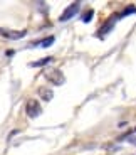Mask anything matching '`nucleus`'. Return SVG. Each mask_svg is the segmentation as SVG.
I'll return each instance as SVG.
<instances>
[{
  "mask_svg": "<svg viewBox=\"0 0 136 155\" xmlns=\"http://www.w3.org/2000/svg\"><path fill=\"white\" fill-rule=\"evenodd\" d=\"M126 15H136V5H129V7L123 8L121 14H118V19H123Z\"/></svg>",
  "mask_w": 136,
  "mask_h": 155,
  "instance_id": "423d86ee",
  "label": "nucleus"
},
{
  "mask_svg": "<svg viewBox=\"0 0 136 155\" xmlns=\"http://www.w3.org/2000/svg\"><path fill=\"white\" fill-rule=\"evenodd\" d=\"M51 61H52V58H42V59H39V61H34V62H30L29 66H30V68H42L44 64H49Z\"/></svg>",
  "mask_w": 136,
  "mask_h": 155,
  "instance_id": "6e6552de",
  "label": "nucleus"
},
{
  "mask_svg": "<svg viewBox=\"0 0 136 155\" xmlns=\"http://www.w3.org/2000/svg\"><path fill=\"white\" fill-rule=\"evenodd\" d=\"M25 34H27V31H12V29L0 27V35L8 41H19V39L25 37Z\"/></svg>",
  "mask_w": 136,
  "mask_h": 155,
  "instance_id": "f03ea898",
  "label": "nucleus"
},
{
  "mask_svg": "<svg viewBox=\"0 0 136 155\" xmlns=\"http://www.w3.org/2000/svg\"><path fill=\"white\" fill-rule=\"evenodd\" d=\"M25 113H27L29 118H37V116L42 113V106H40L39 101L29 100L27 103H25Z\"/></svg>",
  "mask_w": 136,
  "mask_h": 155,
  "instance_id": "f257e3e1",
  "label": "nucleus"
},
{
  "mask_svg": "<svg viewBox=\"0 0 136 155\" xmlns=\"http://www.w3.org/2000/svg\"><path fill=\"white\" fill-rule=\"evenodd\" d=\"M128 142H129V143H133V145H136V137H129Z\"/></svg>",
  "mask_w": 136,
  "mask_h": 155,
  "instance_id": "9b49d317",
  "label": "nucleus"
},
{
  "mask_svg": "<svg viewBox=\"0 0 136 155\" xmlns=\"http://www.w3.org/2000/svg\"><path fill=\"white\" fill-rule=\"evenodd\" d=\"M134 155H136V153H134Z\"/></svg>",
  "mask_w": 136,
  "mask_h": 155,
  "instance_id": "ddd939ff",
  "label": "nucleus"
},
{
  "mask_svg": "<svg viewBox=\"0 0 136 155\" xmlns=\"http://www.w3.org/2000/svg\"><path fill=\"white\" fill-rule=\"evenodd\" d=\"M39 91H40V96H42L46 101L52 100V91H51V89H47V88H40Z\"/></svg>",
  "mask_w": 136,
  "mask_h": 155,
  "instance_id": "1a4fd4ad",
  "label": "nucleus"
},
{
  "mask_svg": "<svg viewBox=\"0 0 136 155\" xmlns=\"http://www.w3.org/2000/svg\"><path fill=\"white\" fill-rule=\"evenodd\" d=\"M116 20H118V15H111L104 24H103V27L96 32V35H97V37H104V35H108L109 32L114 29V25H116Z\"/></svg>",
  "mask_w": 136,
  "mask_h": 155,
  "instance_id": "7ed1b4c3",
  "label": "nucleus"
},
{
  "mask_svg": "<svg viewBox=\"0 0 136 155\" xmlns=\"http://www.w3.org/2000/svg\"><path fill=\"white\" fill-rule=\"evenodd\" d=\"M79 7H81V4H79V2H74V4H71L69 7H67L66 10L62 12V14H61L59 20H61V22H67V20H71V19H72V17L79 12Z\"/></svg>",
  "mask_w": 136,
  "mask_h": 155,
  "instance_id": "20e7f679",
  "label": "nucleus"
},
{
  "mask_svg": "<svg viewBox=\"0 0 136 155\" xmlns=\"http://www.w3.org/2000/svg\"><path fill=\"white\" fill-rule=\"evenodd\" d=\"M93 17H94V10H93V8H89V10H87L84 15L81 17V19H82V22H84V24H87V22H91V20H93Z\"/></svg>",
  "mask_w": 136,
  "mask_h": 155,
  "instance_id": "9d476101",
  "label": "nucleus"
},
{
  "mask_svg": "<svg viewBox=\"0 0 136 155\" xmlns=\"http://www.w3.org/2000/svg\"><path fill=\"white\" fill-rule=\"evenodd\" d=\"M54 41H55V37H54V35H51V37H46L44 41H40V42H35L34 46H39V47H49V46H52V44H54Z\"/></svg>",
  "mask_w": 136,
  "mask_h": 155,
  "instance_id": "0eeeda50",
  "label": "nucleus"
},
{
  "mask_svg": "<svg viewBox=\"0 0 136 155\" xmlns=\"http://www.w3.org/2000/svg\"><path fill=\"white\" fill-rule=\"evenodd\" d=\"M134 132H136V128H134Z\"/></svg>",
  "mask_w": 136,
  "mask_h": 155,
  "instance_id": "f8f14e48",
  "label": "nucleus"
},
{
  "mask_svg": "<svg viewBox=\"0 0 136 155\" xmlns=\"http://www.w3.org/2000/svg\"><path fill=\"white\" fill-rule=\"evenodd\" d=\"M47 78H49L54 84H62L64 83V74L59 69H52L51 73H47Z\"/></svg>",
  "mask_w": 136,
  "mask_h": 155,
  "instance_id": "39448f33",
  "label": "nucleus"
}]
</instances>
